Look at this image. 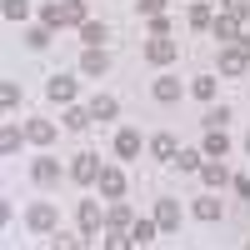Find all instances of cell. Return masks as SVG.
Instances as JSON below:
<instances>
[{"instance_id": "6da1fadb", "label": "cell", "mask_w": 250, "mask_h": 250, "mask_svg": "<svg viewBox=\"0 0 250 250\" xmlns=\"http://www.w3.org/2000/svg\"><path fill=\"white\" fill-rule=\"evenodd\" d=\"M45 25H85V5H80V0H50L45 5Z\"/></svg>"}, {"instance_id": "7a4b0ae2", "label": "cell", "mask_w": 250, "mask_h": 250, "mask_svg": "<svg viewBox=\"0 0 250 250\" xmlns=\"http://www.w3.org/2000/svg\"><path fill=\"white\" fill-rule=\"evenodd\" d=\"M245 65H250V35H240L235 45H230V50L220 55V70H225V75H240Z\"/></svg>"}, {"instance_id": "3957f363", "label": "cell", "mask_w": 250, "mask_h": 250, "mask_svg": "<svg viewBox=\"0 0 250 250\" xmlns=\"http://www.w3.org/2000/svg\"><path fill=\"white\" fill-rule=\"evenodd\" d=\"M145 55H150L155 65H170V60H175V40H170V35H150V45H145Z\"/></svg>"}, {"instance_id": "277c9868", "label": "cell", "mask_w": 250, "mask_h": 250, "mask_svg": "<svg viewBox=\"0 0 250 250\" xmlns=\"http://www.w3.org/2000/svg\"><path fill=\"white\" fill-rule=\"evenodd\" d=\"M100 225H105V215L95 210V200H80V230H85V235H95Z\"/></svg>"}, {"instance_id": "5b68a950", "label": "cell", "mask_w": 250, "mask_h": 250, "mask_svg": "<svg viewBox=\"0 0 250 250\" xmlns=\"http://www.w3.org/2000/svg\"><path fill=\"white\" fill-rule=\"evenodd\" d=\"M30 230H55V205H30Z\"/></svg>"}, {"instance_id": "8992f818", "label": "cell", "mask_w": 250, "mask_h": 250, "mask_svg": "<svg viewBox=\"0 0 250 250\" xmlns=\"http://www.w3.org/2000/svg\"><path fill=\"white\" fill-rule=\"evenodd\" d=\"M50 100L70 105V100H75V80H70V75H55V80H50Z\"/></svg>"}, {"instance_id": "52a82bcc", "label": "cell", "mask_w": 250, "mask_h": 250, "mask_svg": "<svg viewBox=\"0 0 250 250\" xmlns=\"http://www.w3.org/2000/svg\"><path fill=\"white\" fill-rule=\"evenodd\" d=\"M210 30H215L220 40H240V15H220V20H210Z\"/></svg>"}, {"instance_id": "ba28073f", "label": "cell", "mask_w": 250, "mask_h": 250, "mask_svg": "<svg viewBox=\"0 0 250 250\" xmlns=\"http://www.w3.org/2000/svg\"><path fill=\"white\" fill-rule=\"evenodd\" d=\"M75 180H80V185L100 180V165H95V155H75Z\"/></svg>"}, {"instance_id": "9c48e42d", "label": "cell", "mask_w": 250, "mask_h": 250, "mask_svg": "<svg viewBox=\"0 0 250 250\" xmlns=\"http://www.w3.org/2000/svg\"><path fill=\"white\" fill-rule=\"evenodd\" d=\"M155 235H160V220H135V225H130V240H135V245H150Z\"/></svg>"}, {"instance_id": "30bf717a", "label": "cell", "mask_w": 250, "mask_h": 250, "mask_svg": "<svg viewBox=\"0 0 250 250\" xmlns=\"http://www.w3.org/2000/svg\"><path fill=\"white\" fill-rule=\"evenodd\" d=\"M155 220H160V230H175V225H180V205H175V200H160Z\"/></svg>"}, {"instance_id": "8fae6325", "label": "cell", "mask_w": 250, "mask_h": 250, "mask_svg": "<svg viewBox=\"0 0 250 250\" xmlns=\"http://www.w3.org/2000/svg\"><path fill=\"white\" fill-rule=\"evenodd\" d=\"M105 65H110V60H105V50H100V45H90V50H85V60H80V70H85V75H100Z\"/></svg>"}, {"instance_id": "7c38bea8", "label": "cell", "mask_w": 250, "mask_h": 250, "mask_svg": "<svg viewBox=\"0 0 250 250\" xmlns=\"http://www.w3.org/2000/svg\"><path fill=\"white\" fill-rule=\"evenodd\" d=\"M25 135H30L35 145H50V140H55V125H50V120H30V125H25Z\"/></svg>"}, {"instance_id": "4fadbf2b", "label": "cell", "mask_w": 250, "mask_h": 250, "mask_svg": "<svg viewBox=\"0 0 250 250\" xmlns=\"http://www.w3.org/2000/svg\"><path fill=\"white\" fill-rule=\"evenodd\" d=\"M115 155H125V160L140 155V135H135V130H120V135H115Z\"/></svg>"}, {"instance_id": "5bb4252c", "label": "cell", "mask_w": 250, "mask_h": 250, "mask_svg": "<svg viewBox=\"0 0 250 250\" xmlns=\"http://www.w3.org/2000/svg\"><path fill=\"white\" fill-rule=\"evenodd\" d=\"M35 180H40V185H55V180H60V165H55L50 155H40V160H35Z\"/></svg>"}, {"instance_id": "9a60e30c", "label": "cell", "mask_w": 250, "mask_h": 250, "mask_svg": "<svg viewBox=\"0 0 250 250\" xmlns=\"http://www.w3.org/2000/svg\"><path fill=\"white\" fill-rule=\"evenodd\" d=\"M105 25H100V20H85V25H80V40H85V45H105Z\"/></svg>"}, {"instance_id": "2e32d148", "label": "cell", "mask_w": 250, "mask_h": 250, "mask_svg": "<svg viewBox=\"0 0 250 250\" xmlns=\"http://www.w3.org/2000/svg\"><path fill=\"white\" fill-rule=\"evenodd\" d=\"M155 100H180V80L175 75H160L155 80Z\"/></svg>"}, {"instance_id": "e0dca14e", "label": "cell", "mask_w": 250, "mask_h": 250, "mask_svg": "<svg viewBox=\"0 0 250 250\" xmlns=\"http://www.w3.org/2000/svg\"><path fill=\"white\" fill-rule=\"evenodd\" d=\"M100 190L105 195H125V175L120 170H100Z\"/></svg>"}, {"instance_id": "ac0fdd59", "label": "cell", "mask_w": 250, "mask_h": 250, "mask_svg": "<svg viewBox=\"0 0 250 250\" xmlns=\"http://www.w3.org/2000/svg\"><path fill=\"white\" fill-rule=\"evenodd\" d=\"M200 175H205V185H210V190H215V185H225V180H230V175H225V165H220V160L200 165Z\"/></svg>"}, {"instance_id": "d6986e66", "label": "cell", "mask_w": 250, "mask_h": 250, "mask_svg": "<svg viewBox=\"0 0 250 250\" xmlns=\"http://www.w3.org/2000/svg\"><path fill=\"white\" fill-rule=\"evenodd\" d=\"M225 150H230L225 130H210V135H205V155H225Z\"/></svg>"}, {"instance_id": "ffe728a7", "label": "cell", "mask_w": 250, "mask_h": 250, "mask_svg": "<svg viewBox=\"0 0 250 250\" xmlns=\"http://www.w3.org/2000/svg\"><path fill=\"white\" fill-rule=\"evenodd\" d=\"M155 155H160V160H175V155H180L175 135H155Z\"/></svg>"}, {"instance_id": "44dd1931", "label": "cell", "mask_w": 250, "mask_h": 250, "mask_svg": "<svg viewBox=\"0 0 250 250\" xmlns=\"http://www.w3.org/2000/svg\"><path fill=\"white\" fill-rule=\"evenodd\" d=\"M195 215H200V220H220V200L200 195V200H195Z\"/></svg>"}, {"instance_id": "7402d4cb", "label": "cell", "mask_w": 250, "mask_h": 250, "mask_svg": "<svg viewBox=\"0 0 250 250\" xmlns=\"http://www.w3.org/2000/svg\"><path fill=\"white\" fill-rule=\"evenodd\" d=\"M115 110H120V105H115V95H100L95 105H90V115H95V120H110Z\"/></svg>"}, {"instance_id": "603a6c76", "label": "cell", "mask_w": 250, "mask_h": 250, "mask_svg": "<svg viewBox=\"0 0 250 250\" xmlns=\"http://www.w3.org/2000/svg\"><path fill=\"white\" fill-rule=\"evenodd\" d=\"M90 120H95V115H90V110H80V105H70V110H65V125H70V130H85Z\"/></svg>"}, {"instance_id": "cb8c5ba5", "label": "cell", "mask_w": 250, "mask_h": 250, "mask_svg": "<svg viewBox=\"0 0 250 250\" xmlns=\"http://www.w3.org/2000/svg\"><path fill=\"white\" fill-rule=\"evenodd\" d=\"M0 150H5V155L20 150V130H15V125H5V130H0Z\"/></svg>"}, {"instance_id": "d4e9b609", "label": "cell", "mask_w": 250, "mask_h": 250, "mask_svg": "<svg viewBox=\"0 0 250 250\" xmlns=\"http://www.w3.org/2000/svg\"><path fill=\"white\" fill-rule=\"evenodd\" d=\"M105 225H110V230H130V210H125V205H115V210L105 215Z\"/></svg>"}, {"instance_id": "484cf974", "label": "cell", "mask_w": 250, "mask_h": 250, "mask_svg": "<svg viewBox=\"0 0 250 250\" xmlns=\"http://www.w3.org/2000/svg\"><path fill=\"white\" fill-rule=\"evenodd\" d=\"M25 40H30V45H35V50H45V45H50V25H35V30H30Z\"/></svg>"}, {"instance_id": "4316f807", "label": "cell", "mask_w": 250, "mask_h": 250, "mask_svg": "<svg viewBox=\"0 0 250 250\" xmlns=\"http://www.w3.org/2000/svg\"><path fill=\"white\" fill-rule=\"evenodd\" d=\"M190 25H195V30H210V10L195 5V10H190Z\"/></svg>"}, {"instance_id": "83f0119b", "label": "cell", "mask_w": 250, "mask_h": 250, "mask_svg": "<svg viewBox=\"0 0 250 250\" xmlns=\"http://www.w3.org/2000/svg\"><path fill=\"white\" fill-rule=\"evenodd\" d=\"M225 120H230V110H225V105H220V110H210V115H205V125H210V130H225Z\"/></svg>"}, {"instance_id": "f1b7e54d", "label": "cell", "mask_w": 250, "mask_h": 250, "mask_svg": "<svg viewBox=\"0 0 250 250\" xmlns=\"http://www.w3.org/2000/svg\"><path fill=\"white\" fill-rule=\"evenodd\" d=\"M195 95H200V100H210V95H215V80H210V75H200V80H195Z\"/></svg>"}, {"instance_id": "f546056e", "label": "cell", "mask_w": 250, "mask_h": 250, "mask_svg": "<svg viewBox=\"0 0 250 250\" xmlns=\"http://www.w3.org/2000/svg\"><path fill=\"white\" fill-rule=\"evenodd\" d=\"M175 165H180V170H200V155H190V150H180V155H175Z\"/></svg>"}, {"instance_id": "4dcf8cb0", "label": "cell", "mask_w": 250, "mask_h": 250, "mask_svg": "<svg viewBox=\"0 0 250 250\" xmlns=\"http://www.w3.org/2000/svg\"><path fill=\"white\" fill-rule=\"evenodd\" d=\"M15 100H20V90H15V85H0V105L15 110Z\"/></svg>"}, {"instance_id": "1f68e13d", "label": "cell", "mask_w": 250, "mask_h": 250, "mask_svg": "<svg viewBox=\"0 0 250 250\" xmlns=\"http://www.w3.org/2000/svg\"><path fill=\"white\" fill-rule=\"evenodd\" d=\"M5 15L10 20H25V0H5Z\"/></svg>"}, {"instance_id": "d6a6232c", "label": "cell", "mask_w": 250, "mask_h": 250, "mask_svg": "<svg viewBox=\"0 0 250 250\" xmlns=\"http://www.w3.org/2000/svg\"><path fill=\"white\" fill-rule=\"evenodd\" d=\"M135 5H140L145 15H160V10H165V0H135Z\"/></svg>"}, {"instance_id": "836d02e7", "label": "cell", "mask_w": 250, "mask_h": 250, "mask_svg": "<svg viewBox=\"0 0 250 250\" xmlns=\"http://www.w3.org/2000/svg\"><path fill=\"white\" fill-rule=\"evenodd\" d=\"M245 150H250V135H245Z\"/></svg>"}]
</instances>
